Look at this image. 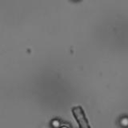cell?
<instances>
[{
	"mask_svg": "<svg viewBox=\"0 0 128 128\" xmlns=\"http://www.w3.org/2000/svg\"><path fill=\"white\" fill-rule=\"evenodd\" d=\"M121 125L123 126H128V118H123L121 119Z\"/></svg>",
	"mask_w": 128,
	"mask_h": 128,
	"instance_id": "obj_1",
	"label": "cell"
},
{
	"mask_svg": "<svg viewBox=\"0 0 128 128\" xmlns=\"http://www.w3.org/2000/svg\"><path fill=\"white\" fill-rule=\"evenodd\" d=\"M61 128H67V127H66V126H62Z\"/></svg>",
	"mask_w": 128,
	"mask_h": 128,
	"instance_id": "obj_2",
	"label": "cell"
}]
</instances>
